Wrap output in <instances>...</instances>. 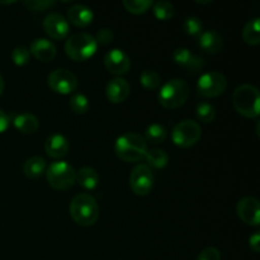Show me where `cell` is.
<instances>
[{"label": "cell", "mask_w": 260, "mask_h": 260, "mask_svg": "<svg viewBox=\"0 0 260 260\" xmlns=\"http://www.w3.org/2000/svg\"><path fill=\"white\" fill-rule=\"evenodd\" d=\"M114 152L126 162L141 161L147 152V142L141 135L127 132L116 140Z\"/></svg>", "instance_id": "obj_1"}, {"label": "cell", "mask_w": 260, "mask_h": 260, "mask_svg": "<svg viewBox=\"0 0 260 260\" xmlns=\"http://www.w3.org/2000/svg\"><path fill=\"white\" fill-rule=\"evenodd\" d=\"M233 103L236 112L246 118H256L260 114V93L256 86L243 84L234 91Z\"/></svg>", "instance_id": "obj_2"}, {"label": "cell", "mask_w": 260, "mask_h": 260, "mask_svg": "<svg viewBox=\"0 0 260 260\" xmlns=\"http://www.w3.org/2000/svg\"><path fill=\"white\" fill-rule=\"evenodd\" d=\"M70 215L78 225L88 228L93 226L99 218V207L90 194H78L70 203Z\"/></svg>", "instance_id": "obj_3"}, {"label": "cell", "mask_w": 260, "mask_h": 260, "mask_svg": "<svg viewBox=\"0 0 260 260\" xmlns=\"http://www.w3.org/2000/svg\"><path fill=\"white\" fill-rule=\"evenodd\" d=\"M190 89L185 80L179 78L172 79L161 86L159 91V103L167 109H177L189 98Z\"/></svg>", "instance_id": "obj_4"}, {"label": "cell", "mask_w": 260, "mask_h": 260, "mask_svg": "<svg viewBox=\"0 0 260 260\" xmlns=\"http://www.w3.org/2000/svg\"><path fill=\"white\" fill-rule=\"evenodd\" d=\"M96 47L98 45L93 36L79 32L68 38L65 43V52L71 60L83 62L93 57L94 53L96 52Z\"/></svg>", "instance_id": "obj_5"}, {"label": "cell", "mask_w": 260, "mask_h": 260, "mask_svg": "<svg viewBox=\"0 0 260 260\" xmlns=\"http://www.w3.org/2000/svg\"><path fill=\"white\" fill-rule=\"evenodd\" d=\"M46 177L51 187L57 190H66L75 183L76 172L69 162L61 160L48 165Z\"/></svg>", "instance_id": "obj_6"}, {"label": "cell", "mask_w": 260, "mask_h": 260, "mask_svg": "<svg viewBox=\"0 0 260 260\" xmlns=\"http://www.w3.org/2000/svg\"><path fill=\"white\" fill-rule=\"evenodd\" d=\"M201 136H202V128L193 119L180 121L179 123L175 124L172 131L173 144L183 149L194 146L200 141Z\"/></svg>", "instance_id": "obj_7"}, {"label": "cell", "mask_w": 260, "mask_h": 260, "mask_svg": "<svg viewBox=\"0 0 260 260\" xmlns=\"http://www.w3.org/2000/svg\"><path fill=\"white\" fill-rule=\"evenodd\" d=\"M228 88L226 76L221 73L211 71L200 76L197 81V93L203 98H216L225 93Z\"/></svg>", "instance_id": "obj_8"}, {"label": "cell", "mask_w": 260, "mask_h": 260, "mask_svg": "<svg viewBox=\"0 0 260 260\" xmlns=\"http://www.w3.org/2000/svg\"><path fill=\"white\" fill-rule=\"evenodd\" d=\"M129 187L137 196H147L154 187V174L146 164H139L129 175Z\"/></svg>", "instance_id": "obj_9"}, {"label": "cell", "mask_w": 260, "mask_h": 260, "mask_svg": "<svg viewBox=\"0 0 260 260\" xmlns=\"http://www.w3.org/2000/svg\"><path fill=\"white\" fill-rule=\"evenodd\" d=\"M47 83L53 91L68 95L78 88V78L75 74L66 69H56L48 75Z\"/></svg>", "instance_id": "obj_10"}, {"label": "cell", "mask_w": 260, "mask_h": 260, "mask_svg": "<svg viewBox=\"0 0 260 260\" xmlns=\"http://www.w3.org/2000/svg\"><path fill=\"white\" fill-rule=\"evenodd\" d=\"M236 212L240 220L246 225L259 226L260 225V203L254 197L241 198L236 206Z\"/></svg>", "instance_id": "obj_11"}, {"label": "cell", "mask_w": 260, "mask_h": 260, "mask_svg": "<svg viewBox=\"0 0 260 260\" xmlns=\"http://www.w3.org/2000/svg\"><path fill=\"white\" fill-rule=\"evenodd\" d=\"M104 66L109 73L119 76L128 73L129 68H131V60L124 51L119 50V48H113L104 56Z\"/></svg>", "instance_id": "obj_12"}, {"label": "cell", "mask_w": 260, "mask_h": 260, "mask_svg": "<svg viewBox=\"0 0 260 260\" xmlns=\"http://www.w3.org/2000/svg\"><path fill=\"white\" fill-rule=\"evenodd\" d=\"M45 32L53 40H63L70 32V24L68 19L60 13H50L43 20Z\"/></svg>", "instance_id": "obj_13"}, {"label": "cell", "mask_w": 260, "mask_h": 260, "mask_svg": "<svg viewBox=\"0 0 260 260\" xmlns=\"http://www.w3.org/2000/svg\"><path fill=\"white\" fill-rule=\"evenodd\" d=\"M173 60L177 65H179L180 68L190 74L198 73L205 66L203 58L194 55L192 51L187 50V48H175L174 52H173Z\"/></svg>", "instance_id": "obj_14"}, {"label": "cell", "mask_w": 260, "mask_h": 260, "mask_svg": "<svg viewBox=\"0 0 260 260\" xmlns=\"http://www.w3.org/2000/svg\"><path fill=\"white\" fill-rule=\"evenodd\" d=\"M129 90H131V86H129L128 81L126 79L117 76L107 84L106 95L111 103L118 104L128 98Z\"/></svg>", "instance_id": "obj_15"}, {"label": "cell", "mask_w": 260, "mask_h": 260, "mask_svg": "<svg viewBox=\"0 0 260 260\" xmlns=\"http://www.w3.org/2000/svg\"><path fill=\"white\" fill-rule=\"evenodd\" d=\"M45 151L52 159H61L69 152V140L61 134L51 135L46 140Z\"/></svg>", "instance_id": "obj_16"}, {"label": "cell", "mask_w": 260, "mask_h": 260, "mask_svg": "<svg viewBox=\"0 0 260 260\" xmlns=\"http://www.w3.org/2000/svg\"><path fill=\"white\" fill-rule=\"evenodd\" d=\"M94 13L89 7L83 4L73 5L68 10V22L74 24L75 27L85 28L93 22Z\"/></svg>", "instance_id": "obj_17"}, {"label": "cell", "mask_w": 260, "mask_h": 260, "mask_svg": "<svg viewBox=\"0 0 260 260\" xmlns=\"http://www.w3.org/2000/svg\"><path fill=\"white\" fill-rule=\"evenodd\" d=\"M29 53L42 62H50L56 56V46L46 38H37L30 43Z\"/></svg>", "instance_id": "obj_18"}, {"label": "cell", "mask_w": 260, "mask_h": 260, "mask_svg": "<svg viewBox=\"0 0 260 260\" xmlns=\"http://www.w3.org/2000/svg\"><path fill=\"white\" fill-rule=\"evenodd\" d=\"M200 47L208 53H217L222 50L223 41L222 36L215 29H208L201 35L198 38Z\"/></svg>", "instance_id": "obj_19"}, {"label": "cell", "mask_w": 260, "mask_h": 260, "mask_svg": "<svg viewBox=\"0 0 260 260\" xmlns=\"http://www.w3.org/2000/svg\"><path fill=\"white\" fill-rule=\"evenodd\" d=\"M13 126L19 132L24 135H32L40 127V121L37 117L32 113H19L13 118Z\"/></svg>", "instance_id": "obj_20"}, {"label": "cell", "mask_w": 260, "mask_h": 260, "mask_svg": "<svg viewBox=\"0 0 260 260\" xmlns=\"http://www.w3.org/2000/svg\"><path fill=\"white\" fill-rule=\"evenodd\" d=\"M47 169V162L42 156H32L25 160L23 165V173L29 179H36L40 178Z\"/></svg>", "instance_id": "obj_21"}, {"label": "cell", "mask_w": 260, "mask_h": 260, "mask_svg": "<svg viewBox=\"0 0 260 260\" xmlns=\"http://www.w3.org/2000/svg\"><path fill=\"white\" fill-rule=\"evenodd\" d=\"M78 180L79 185L86 190H93L99 184V175L93 168L84 167L76 173L75 182Z\"/></svg>", "instance_id": "obj_22"}, {"label": "cell", "mask_w": 260, "mask_h": 260, "mask_svg": "<svg viewBox=\"0 0 260 260\" xmlns=\"http://www.w3.org/2000/svg\"><path fill=\"white\" fill-rule=\"evenodd\" d=\"M144 159L146 160V165L150 169H151V168H155V169H162V168L167 167L168 162H169V156H168V154L162 149L147 150Z\"/></svg>", "instance_id": "obj_23"}, {"label": "cell", "mask_w": 260, "mask_h": 260, "mask_svg": "<svg viewBox=\"0 0 260 260\" xmlns=\"http://www.w3.org/2000/svg\"><path fill=\"white\" fill-rule=\"evenodd\" d=\"M259 18L250 19L243 29V38L245 43L250 46H258L260 43V23Z\"/></svg>", "instance_id": "obj_24"}, {"label": "cell", "mask_w": 260, "mask_h": 260, "mask_svg": "<svg viewBox=\"0 0 260 260\" xmlns=\"http://www.w3.org/2000/svg\"><path fill=\"white\" fill-rule=\"evenodd\" d=\"M168 136L167 128L160 123H151L145 131V141L150 144H161Z\"/></svg>", "instance_id": "obj_25"}, {"label": "cell", "mask_w": 260, "mask_h": 260, "mask_svg": "<svg viewBox=\"0 0 260 260\" xmlns=\"http://www.w3.org/2000/svg\"><path fill=\"white\" fill-rule=\"evenodd\" d=\"M152 13H154L155 18L159 20H169L172 19L173 15H174L175 9L174 5L169 2H164V0H160L152 4Z\"/></svg>", "instance_id": "obj_26"}, {"label": "cell", "mask_w": 260, "mask_h": 260, "mask_svg": "<svg viewBox=\"0 0 260 260\" xmlns=\"http://www.w3.org/2000/svg\"><path fill=\"white\" fill-rule=\"evenodd\" d=\"M196 116L203 123H211L216 118V109L207 102H201L196 107Z\"/></svg>", "instance_id": "obj_27"}, {"label": "cell", "mask_w": 260, "mask_h": 260, "mask_svg": "<svg viewBox=\"0 0 260 260\" xmlns=\"http://www.w3.org/2000/svg\"><path fill=\"white\" fill-rule=\"evenodd\" d=\"M140 83L144 86L145 89H150V90H155L160 86L161 84V79H160V75L154 70H144L140 75Z\"/></svg>", "instance_id": "obj_28"}, {"label": "cell", "mask_w": 260, "mask_h": 260, "mask_svg": "<svg viewBox=\"0 0 260 260\" xmlns=\"http://www.w3.org/2000/svg\"><path fill=\"white\" fill-rule=\"evenodd\" d=\"M152 4L154 3L151 0H124L123 2L124 9L136 15L146 13L152 7Z\"/></svg>", "instance_id": "obj_29"}, {"label": "cell", "mask_w": 260, "mask_h": 260, "mask_svg": "<svg viewBox=\"0 0 260 260\" xmlns=\"http://www.w3.org/2000/svg\"><path fill=\"white\" fill-rule=\"evenodd\" d=\"M183 28H184L185 33L188 36L196 38V40H198L203 33V24L200 18L197 17L185 18L184 23H183Z\"/></svg>", "instance_id": "obj_30"}, {"label": "cell", "mask_w": 260, "mask_h": 260, "mask_svg": "<svg viewBox=\"0 0 260 260\" xmlns=\"http://www.w3.org/2000/svg\"><path fill=\"white\" fill-rule=\"evenodd\" d=\"M70 108L76 114L86 113L89 109V99L84 94H74L70 99Z\"/></svg>", "instance_id": "obj_31"}, {"label": "cell", "mask_w": 260, "mask_h": 260, "mask_svg": "<svg viewBox=\"0 0 260 260\" xmlns=\"http://www.w3.org/2000/svg\"><path fill=\"white\" fill-rule=\"evenodd\" d=\"M29 50H27L25 47H15L12 52V60L17 66L27 65L29 62Z\"/></svg>", "instance_id": "obj_32"}, {"label": "cell", "mask_w": 260, "mask_h": 260, "mask_svg": "<svg viewBox=\"0 0 260 260\" xmlns=\"http://www.w3.org/2000/svg\"><path fill=\"white\" fill-rule=\"evenodd\" d=\"M24 5L32 12H42V10L50 9L55 5L52 0H30V2H24Z\"/></svg>", "instance_id": "obj_33"}, {"label": "cell", "mask_w": 260, "mask_h": 260, "mask_svg": "<svg viewBox=\"0 0 260 260\" xmlns=\"http://www.w3.org/2000/svg\"><path fill=\"white\" fill-rule=\"evenodd\" d=\"M114 35L109 28H102V29L98 30L96 33V37L94 38L96 42V45H102V46H107L113 41Z\"/></svg>", "instance_id": "obj_34"}, {"label": "cell", "mask_w": 260, "mask_h": 260, "mask_svg": "<svg viewBox=\"0 0 260 260\" xmlns=\"http://www.w3.org/2000/svg\"><path fill=\"white\" fill-rule=\"evenodd\" d=\"M197 260H221V253L218 249L210 246L201 251Z\"/></svg>", "instance_id": "obj_35"}, {"label": "cell", "mask_w": 260, "mask_h": 260, "mask_svg": "<svg viewBox=\"0 0 260 260\" xmlns=\"http://www.w3.org/2000/svg\"><path fill=\"white\" fill-rule=\"evenodd\" d=\"M249 246H250V249L253 251H255V253H259L260 251V233H254L253 235L249 238Z\"/></svg>", "instance_id": "obj_36"}, {"label": "cell", "mask_w": 260, "mask_h": 260, "mask_svg": "<svg viewBox=\"0 0 260 260\" xmlns=\"http://www.w3.org/2000/svg\"><path fill=\"white\" fill-rule=\"evenodd\" d=\"M10 124V117L5 113L4 111L0 109V134H4Z\"/></svg>", "instance_id": "obj_37"}, {"label": "cell", "mask_w": 260, "mask_h": 260, "mask_svg": "<svg viewBox=\"0 0 260 260\" xmlns=\"http://www.w3.org/2000/svg\"><path fill=\"white\" fill-rule=\"evenodd\" d=\"M3 91H4V79H3L2 74H0V95L3 94Z\"/></svg>", "instance_id": "obj_38"}, {"label": "cell", "mask_w": 260, "mask_h": 260, "mask_svg": "<svg viewBox=\"0 0 260 260\" xmlns=\"http://www.w3.org/2000/svg\"><path fill=\"white\" fill-rule=\"evenodd\" d=\"M211 3V0L210 2H197V4H210Z\"/></svg>", "instance_id": "obj_39"}]
</instances>
